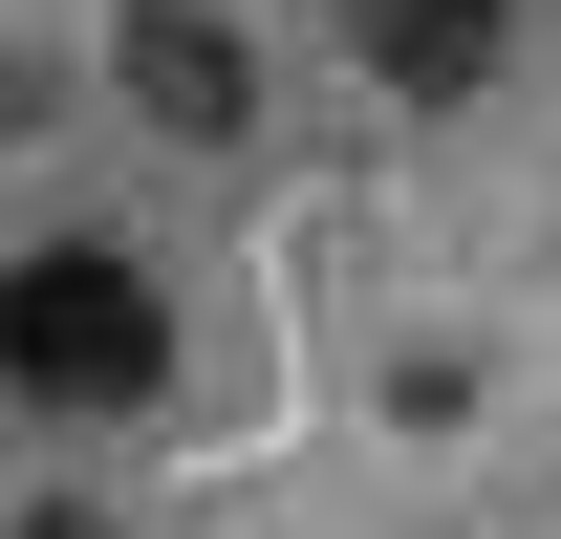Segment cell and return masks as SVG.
Returning <instances> with one entry per match:
<instances>
[{"label":"cell","instance_id":"cell-3","mask_svg":"<svg viewBox=\"0 0 561 539\" xmlns=\"http://www.w3.org/2000/svg\"><path fill=\"white\" fill-rule=\"evenodd\" d=\"M346 44H367V87H389V108H476L496 44H518V0H346Z\"/></svg>","mask_w":561,"mask_h":539},{"label":"cell","instance_id":"cell-1","mask_svg":"<svg viewBox=\"0 0 561 539\" xmlns=\"http://www.w3.org/2000/svg\"><path fill=\"white\" fill-rule=\"evenodd\" d=\"M151 389H173V280L151 260H108V238L0 260V410L87 432V410H151Z\"/></svg>","mask_w":561,"mask_h":539},{"label":"cell","instance_id":"cell-2","mask_svg":"<svg viewBox=\"0 0 561 539\" xmlns=\"http://www.w3.org/2000/svg\"><path fill=\"white\" fill-rule=\"evenodd\" d=\"M108 87H130V130L238 151L260 130V22H238V0H130V22H108Z\"/></svg>","mask_w":561,"mask_h":539},{"label":"cell","instance_id":"cell-4","mask_svg":"<svg viewBox=\"0 0 561 539\" xmlns=\"http://www.w3.org/2000/svg\"><path fill=\"white\" fill-rule=\"evenodd\" d=\"M0 539H108V518H0Z\"/></svg>","mask_w":561,"mask_h":539}]
</instances>
